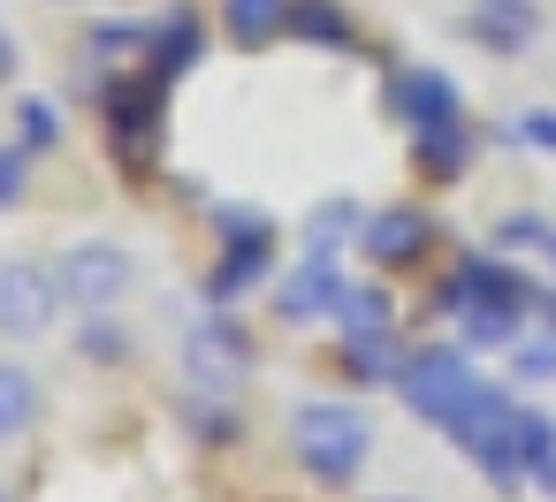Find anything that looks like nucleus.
I'll use <instances>...</instances> for the list:
<instances>
[{"label":"nucleus","mask_w":556,"mask_h":502,"mask_svg":"<svg viewBox=\"0 0 556 502\" xmlns=\"http://www.w3.org/2000/svg\"><path fill=\"white\" fill-rule=\"evenodd\" d=\"M77 350H85V365H123V358H130V335H123V320H115V312H85Z\"/></svg>","instance_id":"22"},{"label":"nucleus","mask_w":556,"mask_h":502,"mask_svg":"<svg viewBox=\"0 0 556 502\" xmlns=\"http://www.w3.org/2000/svg\"><path fill=\"white\" fill-rule=\"evenodd\" d=\"M222 31L244 54H260V47H275L290 31V0H222Z\"/></svg>","instance_id":"16"},{"label":"nucleus","mask_w":556,"mask_h":502,"mask_svg":"<svg viewBox=\"0 0 556 502\" xmlns=\"http://www.w3.org/2000/svg\"><path fill=\"white\" fill-rule=\"evenodd\" d=\"M343 289H351V282H343V267H336V259H320V252H305V259L275 282V312H282V320H298V327H305V320H336Z\"/></svg>","instance_id":"11"},{"label":"nucleus","mask_w":556,"mask_h":502,"mask_svg":"<svg viewBox=\"0 0 556 502\" xmlns=\"http://www.w3.org/2000/svg\"><path fill=\"white\" fill-rule=\"evenodd\" d=\"M290 39L298 47H320V54H351L358 47V24L343 0H290Z\"/></svg>","instance_id":"15"},{"label":"nucleus","mask_w":556,"mask_h":502,"mask_svg":"<svg viewBox=\"0 0 556 502\" xmlns=\"http://www.w3.org/2000/svg\"><path fill=\"white\" fill-rule=\"evenodd\" d=\"M214 229H222V236H267V214H252V206H214Z\"/></svg>","instance_id":"30"},{"label":"nucleus","mask_w":556,"mask_h":502,"mask_svg":"<svg viewBox=\"0 0 556 502\" xmlns=\"http://www.w3.org/2000/svg\"><path fill=\"white\" fill-rule=\"evenodd\" d=\"M9 77H16V39L0 31V85H9Z\"/></svg>","instance_id":"31"},{"label":"nucleus","mask_w":556,"mask_h":502,"mask_svg":"<svg viewBox=\"0 0 556 502\" xmlns=\"http://www.w3.org/2000/svg\"><path fill=\"white\" fill-rule=\"evenodd\" d=\"M518 464L541 494H556V419H541L526 403H518Z\"/></svg>","instance_id":"19"},{"label":"nucleus","mask_w":556,"mask_h":502,"mask_svg":"<svg viewBox=\"0 0 556 502\" xmlns=\"http://www.w3.org/2000/svg\"><path fill=\"white\" fill-rule=\"evenodd\" d=\"M244 365H252V335H244V320L206 312V320L184 335V373H191V388L222 396V388H237V381H244Z\"/></svg>","instance_id":"5"},{"label":"nucleus","mask_w":556,"mask_h":502,"mask_svg":"<svg viewBox=\"0 0 556 502\" xmlns=\"http://www.w3.org/2000/svg\"><path fill=\"white\" fill-rule=\"evenodd\" d=\"M510 145L556 160V107H518V115H510Z\"/></svg>","instance_id":"28"},{"label":"nucleus","mask_w":556,"mask_h":502,"mask_svg":"<svg viewBox=\"0 0 556 502\" xmlns=\"http://www.w3.org/2000/svg\"><path fill=\"white\" fill-rule=\"evenodd\" d=\"M290 449L320 487H351L358 464L374 456V426L358 403H298L290 411Z\"/></svg>","instance_id":"1"},{"label":"nucleus","mask_w":556,"mask_h":502,"mask_svg":"<svg viewBox=\"0 0 556 502\" xmlns=\"http://www.w3.org/2000/svg\"><path fill=\"white\" fill-rule=\"evenodd\" d=\"M374 502H419V494H374Z\"/></svg>","instance_id":"32"},{"label":"nucleus","mask_w":556,"mask_h":502,"mask_svg":"<svg viewBox=\"0 0 556 502\" xmlns=\"http://www.w3.org/2000/svg\"><path fill=\"white\" fill-rule=\"evenodd\" d=\"M0 502H9V494H0Z\"/></svg>","instance_id":"34"},{"label":"nucleus","mask_w":556,"mask_h":502,"mask_svg":"<svg viewBox=\"0 0 556 502\" xmlns=\"http://www.w3.org/2000/svg\"><path fill=\"white\" fill-rule=\"evenodd\" d=\"M396 396L427 419V426H457L465 419V403L480 396V373H472V358H465V343H419L412 358H404V373H396Z\"/></svg>","instance_id":"3"},{"label":"nucleus","mask_w":556,"mask_h":502,"mask_svg":"<svg viewBox=\"0 0 556 502\" xmlns=\"http://www.w3.org/2000/svg\"><path fill=\"white\" fill-rule=\"evenodd\" d=\"M161 100H168V77H153L146 62L138 69H115L108 100H100V123H108V145L130 176H153V153H161Z\"/></svg>","instance_id":"2"},{"label":"nucleus","mask_w":556,"mask_h":502,"mask_svg":"<svg viewBox=\"0 0 556 502\" xmlns=\"http://www.w3.org/2000/svg\"><path fill=\"white\" fill-rule=\"evenodd\" d=\"M267 274H275V229H267V236H222V252H214V267H206V305L229 312V305L252 297Z\"/></svg>","instance_id":"10"},{"label":"nucleus","mask_w":556,"mask_h":502,"mask_svg":"<svg viewBox=\"0 0 556 502\" xmlns=\"http://www.w3.org/2000/svg\"><path fill=\"white\" fill-rule=\"evenodd\" d=\"M54 282H62V305H77V312H115V305L130 297V282H138V259H130L123 244H70V252L54 259Z\"/></svg>","instance_id":"4"},{"label":"nucleus","mask_w":556,"mask_h":502,"mask_svg":"<svg viewBox=\"0 0 556 502\" xmlns=\"http://www.w3.org/2000/svg\"><path fill=\"white\" fill-rule=\"evenodd\" d=\"M412 168H419L427 183H465V168H472V123L412 130Z\"/></svg>","instance_id":"13"},{"label":"nucleus","mask_w":556,"mask_h":502,"mask_svg":"<svg viewBox=\"0 0 556 502\" xmlns=\"http://www.w3.org/2000/svg\"><path fill=\"white\" fill-rule=\"evenodd\" d=\"M62 282L47 259H0V335H47Z\"/></svg>","instance_id":"7"},{"label":"nucleus","mask_w":556,"mask_h":502,"mask_svg":"<svg viewBox=\"0 0 556 502\" xmlns=\"http://www.w3.org/2000/svg\"><path fill=\"white\" fill-rule=\"evenodd\" d=\"M434 236H442V229H434V214L396 198V206H374V214H366V229H358V252H366L381 274H404V267H419V259L434 252Z\"/></svg>","instance_id":"6"},{"label":"nucleus","mask_w":556,"mask_h":502,"mask_svg":"<svg viewBox=\"0 0 556 502\" xmlns=\"http://www.w3.org/2000/svg\"><path fill=\"white\" fill-rule=\"evenodd\" d=\"M184 419H191V434H199V441H237V434H244V419H237L222 396H206V388H199V403H191Z\"/></svg>","instance_id":"27"},{"label":"nucleus","mask_w":556,"mask_h":502,"mask_svg":"<svg viewBox=\"0 0 556 502\" xmlns=\"http://www.w3.org/2000/svg\"><path fill=\"white\" fill-rule=\"evenodd\" d=\"M548 267H556V236H548Z\"/></svg>","instance_id":"33"},{"label":"nucleus","mask_w":556,"mask_h":502,"mask_svg":"<svg viewBox=\"0 0 556 502\" xmlns=\"http://www.w3.org/2000/svg\"><path fill=\"white\" fill-rule=\"evenodd\" d=\"M336 358H343V381H351V388H396V373H404L412 350H404L396 335H343Z\"/></svg>","instance_id":"14"},{"label":"nucleus","mask_w":556,"mask_h":502,"mask_svg":"<svg viewBox=\"0 0 556 502\" xmlns=\"http://www.w3.org/2000/svg\"><path fill=\"white\" fill-rule=\"evenodd\" d=\"M389 115L404 123V130H442V123H465V92L442 77V69H427V62H412V69H389Z\"/></svg>","instance_id":"8"},{"label":"nucleus","mask_w":556,"mask_h":502,"mask_svg":"<svg viewBox=\"0 0 556 502\" xmlns=\"http://www.w3.org/2000/svg\"><path fill=\"white\" fill-rule=\"evenodd\" d=\"M526 335V305H465L457 312V343L465 350H510Z\"/></svg>","instance_id":"17"},{"label":"nucleus","mask_w":556,"mask_h":502,"mask_svg":"<svg viewBox=\"0 0 556 502\" xmlns=\"http://www.w3.org/2000/svg\"><path fill=\"white\" fill-rule=\"evenodd\" d=\"M16 145L24 153H47V145H62V107L54 100H16Z\"/></svg>","instance_id":"24"},{"label":"nucleus","mask_w":556,"mask_h":502,"mask_svg":"<svg viewBox=\"0 0 556 502\" xmlns=\"http://www.w3.org/2000/svg\"><path fill=\"white\" fill-rule=\"evenodd\" d=\"M146 31H153V24H92V31H85V54L130 69V54H146Z\"/></svg>","instance_id":"23"},{"label":"nucleus","mask_w":556,"mask_h":502,"mask_svg":"<svg viewBox=\"0 0 556 502\" xmlns=\"http://www.w3.org/2000/svg\"><path fill=\"white\" fill-rule=\"evenodd\" d=\"M366 229V214L351 206V198H328L320 214H313V229H305V252H320V259H336V244H351Z\"/></svg>","instance_id":"21"},{"label":"nucleus","mask_w":556,"mask_h":502,"mask_svg":"<svg viewBox=\"0 0 556 502\" xmlns=\"http://www.w3.org/2000/svg\"><path fill=\"white\" fill-rule=\"evenodd\" d=\"M548 236H556V229H548L541 214H503V221H495V252H503V259H510V252H548Z\"/></svg>","instance_id":"26"},{"label":"nucleus","mask_w":556,"mask_h":502,"mask_svg":"<svg viewBox=\"0 0 556 502\" xmlns=\"http://www.w3.org/2000/svg\"><path fill=\"white\" fill-rule=\"evenodd\" d=\"M24 160H31L24 145H0V206H16V198H24V183H31Z\"/></svg>","instance_id":"29"},{"label":"nucleus","mask_w":556,"mask_h":502,"mask_svg":"<svg viewBox=\"0 0 556 502\" xmlns=\"http://www.w3.org/2000/svg\"><path fill=\"white\" fill-rule=\"evenodd\" d=\"M510 373H518V381H556V327L518 335V343H510Z\"/></svg>","instance_id":"25"},{"label":"nucleus","mask_w":556,"mask_h":502,"mask_svg":"<svg viewBox=\"0 0 556 502\" xmlns=\"http://www.w3.org/2000/svg\"><path fill=\"white\" fill-rule=\"evenodd\" d=\"M199 54H206V24H199L191 0H176V9L146 31V69H153V77H184Z\"/></svg>","instance_id":"12"},{"label":"nucleus","mask_w":556,"mask_h":502,"mask_svg":"<svg viewBox=\"0 0 556 502\" xmlns=\"http://www.w3.org/2000/svg\"><path fill=\"white\" fill-rule=\"evenodd\" d=\"M31 419H39V381H31L24 365L0 358V441H16Z\"/></svg>","instance_id":"20"},{"label":"nucleus","mask_w":556,"mask_h":502,"mask_svg":"<svg viewBox=\"0 0 556 502\" xmlns=\"http://www.w3.org/2000/svg\"><path fill=\"white\" fill-rule=\"evenodd\" d=\"M465 39L495 62H518L541 39V0H472L465 9Z\"/></svg>","instance_id":"9"},{"label":"nucleus","mask_w":556,"mask_h":502,"mask_svg":"<svg viewBox=\"0 0 556 502\" xmlns=\"http://www.w3.org/2000/svg\"><path fill=\"white\" fill-rule=\"evenodd\" d=\"M336 327L343 335H396V297L381 282H351L343 305H336Z\"/></svg>","instance_id":"18"}]
</instances>
